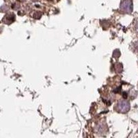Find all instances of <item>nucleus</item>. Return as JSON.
<instances>
[{"mask_svg":"<svg viewBox=\"0 0 138 138\" xmlns=\"http://www.w3.org/2000/svg\"><path fill=\"white\" fill-rule=\"evenodd\" d=\"M120 9L125 13H131L132 10V1L131 0H123L121 2Z\"/></svg>","mask_w":138,"mask_h":138,"instance_id":"1","label":"nucleus"}]
</instances>
